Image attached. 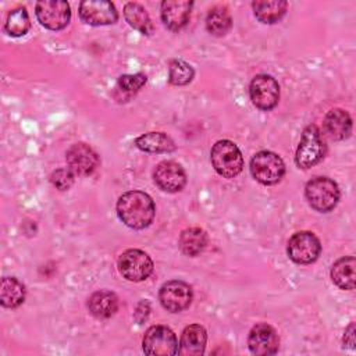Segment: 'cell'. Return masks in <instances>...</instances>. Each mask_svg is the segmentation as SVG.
Instances as JSON below:
<instances>
[{
  "label": "cell",
  "instance_id": "cell-1",
  "mask_svg": "<svg viewBox=\"0 0 356 356\" xmlns=\"http://www.w3.org/2000/svg\"><path fill=\"white\" fill-rule=\"evenodd\" d=\"M156 207L153 199L142 191H128L117 200L118 218L129 228L143 229L154 218Z\"/></svg>",
  "mask_w": 356,
  "mask_h": 356
},
{
  "label": "cell",
  "instance_id": "cell-2",
  "mask_svg": "<svg viewBox=\"0 0 356 356\" xmlns=\"http://www.w3.org/2000/svg\"><path fill=\"white\" fill-rule=\"evenodd\" d=\"M305 196L312 209L320 213H328L337 206L341 192L334 179L316 177L306 184Z\"/></svg>",
  "mask_w": 356,
  "mask_h": 356
},
{
  "label": "cell",
  "instance_id": "cell-3",
  "mask_svg": "<svg viewBox=\"0 0 356 356\" xmlns=\"http://www.w3.org/2000/svg\"><path fill=\"white\" fill-rule=\"evenodd\" d=\"M325 150V142L320 129L314 124L307 125L302 132L295 154V163L299 168H310L324 159Z\"/></svg>",
  "mask_w": 356,
  "mask_h": 356
},
{
  "label": "cell",
  "instance_id": "cell-4",
  "mask_svg": "<svg viewBox=\"0 0 356 356\" xmlns=\"http://www.w3.org/2000/svg\"><path fill=\"white\" fill-rule=\"evenodd\" d=\"M210 159L214 170L224 178H235L243 168V157L239 147L228 139L213 145Z\"/></svg>",
  "mask_w": 356,
  "mask_h": 356
},
{
  "label": "cell",
  "instance_id": "cell-5",
  "mask_svg": "<svg viewBox=\"0 0 356 356\" xmlns=\"http://www.w3.org/2000/svg\"><path fill=\"white\" fill-rule=\"evenodd\" d=\"M250 172L257 182L263 185H274L282 179L285 164L277 153L260 150L250 160Z\"/></svg>",
  "mask_w": 356,
  "mask_h": 356
},
{
  "label": "cell",
  "instance_id": "cell-6",
  "mask_svg": "<svg viewBox=\"0 0 356 356\" xmlns=\"http://www.w3.org/2000/svg\"><path fill=\"white\" fill-rule=\"evenodd\" d=\"M286 253L296 264L314 263L321 253L320 239L310 231L295 232L288 241Z\"/></svg>",
  "mask_w": 356,
  "mask_h": 356
},
{
  "label": "cell",
  "instance_id": "cell-7",
  "mask_svg": "<svg viewBox=\"0 0 356 356\" xmlns=\"http://www.w3.org/2000/svg\"><path fill=\"white\" fill-rule=\"evenodd\" d=\"M142 348L150 356H171L178 353V341L174 331L165 325H152L146 330Z\"/></svg>",
  "mask_w": 356,
  "mask_h": 356
},
{
  "label": "cell",
  "instance_id": "cell-8",
  "mask_svg": "<svg viewBox=\"0 0 356 356\" xmlns=\"http://www.w3.org/2000/svg\"><path fill=\"white\" fill-rule=\"evenodd\" d=\"M153 260L140 249H128L118 257L120 274L134 282L143 281L153 273Z\"/></svg>",
  "mask_w": 356,
  "mask_h": 356
},
{
  "label": "cell",
  "instance_id": "cell-9",
  "mask_svg": "<svg viewBox=\"0 0 356 356\" xmlns=\"http://www.w3.org/2000/svg\"><path fill=\"white\" fill-rule=\"evenodd\" d=\"M38 21L50 31L64 29L71 19V8L63 0H40L35 6Z\"/></svg>",
  "mask_w": 356,
  "mask_h": 356
},
{
  "label": "cell",
  "instance_id": "cell-10",
  "mask_svg": "<svg viewBox=\"0 0 356 356\" xmlns=\"http://www.w3.org/2000/svg\"><path fill=\"white\" fill-rule=\"evenodd\" d=\"M249 95L252 103L263 111L273 110L280 100V85L267 74L256 75L249 86Z\"/></svg>",
  "mask_w": 356,
  "mask_h": 356
},
{
  "label": "cell",
  "instance_id": "cell-11",
  "mask_svg": "<svg viewBox=\"0 0 356 356\" xmlns=\"http://www.w3.org/2000/svg\"><path fill=\"white\" fill-rule=\"evenodd\" d=\"M159 299L167 312L179 313L189 307L193 299V293L189 284L179 280H171L161 285L159 291Z\"/></svg>",
  "mask_w": 356,
  "mask_h": 356
},
{
  "label": "cell",
  "instance_id": "cell-12",
  "mask_svg": "<svg viewBox=\"0 0 356 356\" xmlns=\"http://www.w3.org/2000/svg\"><path fill=\"white\" fill-rule=\"evenodd\" d=\"M65 160L68 168L81 177H88L93 174L100 165V157L93 147L83 142L74 143L65 153Z\"/></svg>",
  "mask_w": 356,
  "mask_h": 356
},
{
  "label": "cell",
  "instance_id": "cell-13",
  "mask_svg": "<svg viewBox=\"0 0 356 356\" xmlns=\"http://www.w3.org/2000/svg\"><path fill=\"white\" fill-rule=\"evenodd\" d=\"M81 19L93 26L115 24L118 19V11L111 1L107 0H83L79 3Z\"/></svg>",
  "mask_w": 356,
  "mask_h": 356
},
{
  "label": "cell",
  "instance_id": "cell-14",
  "mask_svg": "<svg viewBox=\"0 0 356 356\" xmlns=\"http://www.w3.org/2000/svg\"><path fill=\"white\" fill-rule=\"evenodd\" d=\"M248 346L249 350L257 356L275 355L278 352L280 338L270 324L259 323L249 332Z\"/></svg>",
  "mask_w": 356,
  "mask_h": 356
},
{
  "label": "cell",
  "instance_id": "cell-15",
  "mask_svg": "<svg viewBox=\"0 0 356 356\" xmlns=\"http://www.w3.org/2000/svg\"><path fill=\"white\" fill-rule=\"evenodd\" d=\"M153 179L161 191L175 193L185 186L186 174L181 164L171 160H165L156 165L153 171Z\"/></svg>",
  "mask_w": 356,
  "mask_h": 356
},
{
  "label": "cell",
  "instance_id": "cell-16",
  "mask_svg": "<svg viewBox=\"0 0 356 356\" xmlns=\"http://www.w3.org/2000/svg\"><path fill=\"white\" fill-rule=\"evenodd\" d=\"M193 1L188 0H165L161 3L160 17L170 31L182 29L191 17Z\"/></svg>",
  "mask_w": 356,
  "mask_h": 356
},
{
  "label": "cell",
  "instance_id": "cell-17",
  "mask_svg": "<svg viewBox=\"0 0 356 356\" xmlns=\"http://www.w3.org/2000/svg\"><path fill=\"white\" fill-rule=\"evenodd\" d=\"M206 341V330L199 324H191L182 331L178 353L182 356H200L204 353Z\"/></svg>",
  "mask_w": 356,
  "mask_h": 356
},
{
  "label": "cell",
  "instance_id": "cell-18",
  "mask_svg": "<svg viewBox=\"0 0 356 356\" xmlns=\"http://www.w3.org/2000/svg\"><path fill=\"white\" fill-rule=\"evenodd\" d=\"M324 129L335 140L348 139L352 134V118L342 108H332L324 117Z\"/></svg>",
  "mask_w": 356,
  "mask_h": 356
},
{
  "label": "cell",
  "instance_id": "cell-19",
  "mask_svg": "<svg viewBox=\"0 0 356 356\" xmlns=\"http://www.w3.org/2000/svg\"><path fill=\"white\" fill-rule=\"evenodd\" d=\"M88 309L96 318H108L118 310V298L111 291H96L88 299Z\"/></svg>",
  "mask_w": 356,
  "mask_h": 356
},
{
  "label": "cell",
  "instance_id": "cell-20",
  "mask_svg": "<svg viewBox=\"0 0 356 356\" xmlns=\"http://www.w3.org/2000/svg\"><path fill=\"white\" fill-rule=\"evenodd\" d=\"M331 280L341 289H353L356 285V259L355 256H343L331 267Z\"/></svg>",
  "mask_w": 356,
  "mask_h": 356
},
{
  "label": "cell",
  "instance_id": "cell-21",
  "mask_svg": "<svg viewBox=\"0 0 356 356\" xmlns=\"http://www.w3.org/2000/svg\"><path fill=\"white\" fill-rule=\"evenodd\" d=\"M254 17L263 24H275L286 13L288 3L285 0H256L252 3Z\"/></svg>",
  "mask_w": 356,
  "mask_h": 356
},
{
  "label": "cell",
  "instance_id": "cell-22",
  "mask_svg": "<svg viewBox=\"0 0 356 356\" xmlns=\"http://www.w3.org/2000/svg\"><path fill=\"white\" fill-rule=\"evenodd\" d=\"M147 78L145 74H125L121 75L115 83V88L113 90V96L118 103H127L129 102L146 83Z\"/></svg>",
  "mask_w": 356,
  "mask_h": 356
},
{
  "label": "cell",
  "instance_id": "cell-23",
  "mask_svg": "<svg viewBox=\"0 0 356 356\" xmlns=\"http://www.w3.org/2000/svg\"><path fill=\"white\" fill-rule=\"evenodd\" d=\"M135 146L146 153H170L175 150L174 140L164 132H147L135 139Z\"/></svg>",
  "mask_w": 356,
  "mask_h": 356
},
{
  "label": "cell",
  "instance_id": "cell-24",
  "mask_svg": "<svg viewBox=\"0 0 356 356\" xmlns=\"http://www.w3.org/2000/svg\"><path fill=\"white\" fill-rule=\"evenodd\" d=\"M206 245H207V234L204 232V229L199 227L185 228L181 232L178 239V246L181 252L191 257H195L199 253H202Z\"/></svg>",
  "mask_w": 356,
  "mask_h": 356
},
{
  "label": "cell",
  "instance_id": "cell-25",
  "mask_svg": "<svg viewBox=\"0 0 356 356\" xmlns=\"http://www.w3.org/2000/svg\"><path fill=\"white\" fill-rule=\"evenodd\" d=\"M25 300V286L15 277H4L0 282V303L3 307L15 309Z\"/></svg>",
  "mask_w": 356,
  "mask_h": 356
},
{
  "label": "cell",
  "instance_id": "cell-26",
  "mask_svg": "<svg viewBox=\"0 0 356 356\" xmlns=\"http://www.w3.org/2000/svg\"><path fill=\"white\" fill-rule=\"evenodd\" d=\"M124 17L127 22L136 31H139L143 35H152L153 33V24L152 19L145 10V7L139 3L129 1L124 7Z\"/></svg>",
  "mask_w": 356,
  "mask_h": 356
},
{
  "label": "cell",
  "instance_id": "cell-27",
  "mask_svg": "<svg viewBox=\"0 0 356 356\" xmlns=\"http://www.w3.org/2000/svg\"><path fill=\"white\" fill-rule=\"evenodd\" d=\"M232 26V18L225 6H216L206 15V29L213 36H224Z\"/></svg>",
  "mask_w": 356,
  "mask_h": 356
},
{
  "label": "cell",
  "instance_id": "cell-28",
  "mask_svg": "<svg viewBox=\"0 0 356 356\" xmlns=\"http://www.w3.org/2000/svg\"><path fill=\"white\" fill-rule=\"evenodd\" d=\"M29 29H31V19L25 7L19 6L8 13L4 24V31L7 35L19 38L26 35Z\"/></svg>",
  "mask_w": 356,
  "mask_h": 356
},
{
  "label": "cell",
  "instance_id": "cell-29",
  "mask_svg": "<svg viewBox=\"0 0 356 356\" xmlns=\"http://www.w3.org/2000/svg\"><path fill=\"white\" fill-rule=\"evenodd\" d=\"M168 70H170L168 81L171 85H175V86L188 85L195 76V71H193L192 65L184 60H178V58L172 60L170 63Z\"/></svg>",
  "mask_w": 356,
  "mask_h": 356
},
{
  "label": "cell",
  "instance_id": "cell-30",
  "mask_svg": "<svg viewBox=\"0 0 356 356\" xmlns=\"http://www.w3.org/2000/svg\"><path fill=\"white\" fill-rule=\"evenodd\" d=\"M74 175L70 168H58L51 172L50 182L58 191H68L74 184Z\"/></svg>",
  "mask_w": 356,
  "mask_h": 356
},
{
  "label": "cell",
  "instance_id": "cell-31",
  "mask_svg": "<svg viewBox=\"0 0 356 356\" xmlns=\"http://www.w3.org/2000/svg\"><path fill=\"white\" fill-rule=\"evenodd\" d=\"M343 346L355 349V323H350L343 332Z\"/></svg>",
  "mask_w": 356,
  "mask_h": 356
}]
</instances>
